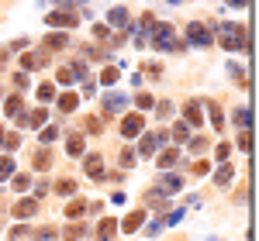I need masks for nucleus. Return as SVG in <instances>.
<instances>
[{"label":"nucleus","instance_id":"nucleus-1","mask_svg":"<svg viewBox=\"0 0 259 241\" xmlns=\"http://www.w3.org/2000/svg\"><path fill=\"white\" fill-rule=\"evenodd\" d=\"M221 48H228V52H249V35H245V24H235V21H228V24H221L218 35H214Z\"/></svg>","mask_w":259,"mask_h":241},{"label":"nucleus","instance_id":"nucleus-2","mask_svg":"<svg viewBox=\"0 0 259 241\" xmlns=\"http://www.w3.org/2000/svg\"><path fill=\"white\" fill-rule=\"evenodd\" d=\"M149 41H152V48L156 52H169V48H183L177 41V28L173 24H156V31L149 35Z\"/></svg>","mask_w":259,"mask_h":241},{"label":"nucleus","instance_id":"nucleus-3","mask_svg":"<svg viewBox=\"0 0 259 241\" xmlns=\"http://www.w3.org/2000/svg\"><path fill=\"white\" fill-rule=\"evenodd\" d=\"M139 138H142V141H139V148H135V155H142V159H152L159 145H169V131H159V135H145V131H142Z\"/></svg>","mask_w":259,"mask_h":241},{"label":"nucleus","instance_id":"nucleus-4","mask_svg":"<svg viewBox=\"0 0 259 241\" xmlns=\"http://www.w3.org/2000/svg\"><path fill=\"white\" fill-rule=\"evenodd\" d=\"M187 41L197 45V48H211V45H214V35L207 31L204 21H190V24H187Z\"/></svg>","mask_w":259,"mask_h":241},{"label":"nucleus","instance_id":"nucleus-5","mask_svg":"<svg viewBox=\"0 0 259 241\" xmlns=\"http://www.w3.org/2000/svg\"><path fill=\"white\" fill-rule=\"evenodd\" d=\"M45 24L49 28H76L80 24V11H49Z\"/></svg>","mask_w":259,"mask_h":241},{"label":"nucleus","instance_id":"nucleus-6","mask_svg":"<svg viewBox=\"0 0 259 241\" xmlns=\"http://www.w3.org/2000/svg\"><path fill=\"white\" fill-rule=\"evenodd\" d=\"M21 66H24V73H38V69H49L52 59H49L45 48H35V52H24L21 55Z\"/></svg>","mask_w":259,"mask_h":241},{"label":"nucleus","instance_id":"nucleus-7","mask_svg":"<svg viewBox=\"0 0 259 241\" xmlns=\"http://www.w3.org/2000/svg\"><path fill=\"white\" fill-rule=\"evenodd\" d=\"M118 131H121V138H139L145 131V114H124Z\"/></svg>","mask_w":259,"mask_h":241},{"label":"nucleus","instance_id":"nucleus-8","mask_svg":"<svg viewBox=\"0 0 259 241\" xmlns=\"http://www.w3.org/2000/svg\"><path fill=\"white\" fill-rule=\"evenodd\" d=\"M45 120H49V110H45V107H35V110H24V114L18 117V124H21V128H31V131H38Z\"/></svg>","mask_w":259,"mask_h":241},{"label":"nucleus","instance_id":"nucleus-9","mask_svg":"<svg viewBox=\"0 0 259 241\" xmlns=\"http://www.w3.org/2000/svg\"><path fill=\"white\" fill-rule=\"evenodd\" d=\"M183 124H190V128H200L204 124V107H200V100H190L183 103Z\"/></svg>","mask_w":259,"mask_h":241},{"label":"nucleus","instance_id":"nucleus-10","mask_svg":"<svg viewBox=\"0 0 259 241\" xmlns=\"http://www.w3.org/2000/svg\"><path fill=\"white\" fill-rule=\"evenodd\" d=\"M83 169H87L90 179H107V176H104V159H100V152H87V155H83Z\"/></svg>","mask_w":259,"mask_h":241},{"label":"nucleus","instance_id":"nucleus-11","mask_svg":"<svg viewBox=\"0 0 259 241\" xmlns=\"http://www.w3.org/2000/svg\"><path fill=\"white\" fill-rule=\"evenodd\" d=\"M124 107H128V93H114V90L104 93V114H107V117H111V114H121Z\"/></svg>","mask_w":259,"mask_h":241},{"label":"nucleus","instance_id":"nucleus-12","mask_svg":"<svg viewBox=\"0 0 259 241\" xmlns=\"http://www.w3.org/2000/svg\"><path fill=\"white\" fill-rule=\"evenodd\" d=\"M145 207H149V210H166V207H169V193H162L159 186H156V190H149V193H145Z\"/></svg>","mask_w":259,"mask_h":241},{"label":"nucleus","instance_id":"nucleus-13","mask_svg":"<svg viewBox=\"0 0 259 241\" xmlns=\"http://www.w3.org/2000/svg\"><path fill=\"white\" fill-rule=\"evenodd\" d=\"M56 107H59V114H73V110L80 107V97H76L73 90H66V93H56Z\"/></svg>","mask_w":259,"mask_h":241},{"label":"nucleus","instance_id":"nucleus-14","mask_svg":"<svg viewBox=\"0 0 259 241\" xmlns=\"http://www.w3.org/2000/svg\"><path fill=\"white\" fill-rule=\"evenodd\" d=\"M66 155H73V159H83V155H87V141H83L80 131L66 138Z\"/></svg>","mask_w":259,"mask_h":241},{"label":"nucleus","instance_id":"nucleus-15","mask_svg":"<svg viewBox=\"0 0 259 241\" xmlns=\"http://www.w3.org/2000/svg\"><path fill=\"white\" fill-rule=\"evenodd\" d=\"M142 224H145V210L139 207V210H132V214H128V217L121 221V231H124V234H135Z\"/></svg>","mask_w":259,"mask_h":241},{"label":"nucleus","instance_id":"nucleus-16","mask_svg":"<svg viewBox=\"0 0 259 241\" xmlns=\"http://www.w3.org/2000/svg\"><path fill=\"white\" fill-rule=\"evenodd\" d=\"M35 214H38V203L35 200H18L14 203V217H18V221H28V217H35Z\"/></svg>","mask_w":259,"mask_h":241},{"label":"nucleus","instance_id":"nucleus-17","mask_svg":"<svg viewBox=\"0 0 259 241\" xmlns=\"http://www.w3.org/2000/svg\"><path fill=\"white\" fill-rule=\"evenodd\" d=\"M4 114H7V117H14V120L24 114V100H21V93H14V97H7V100H4Z\"/></svg>","mask_w":259,"mask_h":241},{"label":"nucleus","instance_id":"nucleus-18","mask_svg":"<svg viewBox=\"0 0 259 241\" xmlns=\"http://www.w3.org/2000/svg\"><path fill=\"white\" fill-rule=\"evenodd\" d=\"M114 234H118V221L114 217H104L97 227V241H114Z\"/></svg>","mask_w":259,"mask_h":241},{"label":"nucleus","instance_id":"nucleus-19","mask_svg":"<svg viewBox=\"0 0 259 241\" xmlns=\"http://www.w3.org/2000/svg\"><path fill=\"white\" fill-rule=\"evenodd\" d=\"M200 107H204V110L211 114V124H214L218 131H225V114H221V107H218V103H214V100H200Z\"/></svg>","mask_w":259,"mask_h":241},{"label":"nucleus","instance_id":"nucleus-20","mask_svg":"<svg viewBox=\"0 0 259 241\" xmlns=\"http://www.w3.org/2000/svg\"><path fill=\"white\" fill-rule=\"evenodd\" d=\"M180 186H183V179H180L177 172H162V176H159V190H162V193H177Z\"/></svg>","mask_w":259,"mask_h":241},{"label":"nucleus","instance_id":"nucleus-21","mask_svg":"<svg viewBox=\"0 0 259 241\" xmlns=\"http://www.w3.org/2000/svg\"><path fill=\"white\" fill-rule=\"evenodd\" d=\"M232 179H235V165H228V162H221V169L214 172V186H221V190H225V186H228Z\"/></svg>","mask_w":259,"mask_h":241},{"label":"nucleus","instance_id":"nucleus-22","mask_svg":"<svg viewBox=\"0 0 259 241\" xmlns=\"http://www.w3.org/2000/svg\"><path fill=\"white\" fill-rule=\"evenodd\" d=\"M107 24H114V28H128V11H124V7H111V11H107Z\"/></svg>","mask_w":259,"mask_h":241},{"label":"nucleus","instance_id":"nucleus-23","mask_svg":"<svg viewBox=\"0 0 259 241\" xmlns=\"http://www.w3.org/2000/svg\"><path fill=\"white\" fill-rule=\"evenodd\" d=\"M31 165H35L38 172H45V169H52V152H49V148H38V152L31 155Z\"/></svg>","mask_w":259,"mask_h":241},{"label":"nucleus","instance_id":"nucleus-24","mask_svg":"<svg viewBox=\"0 0 259 241\" xmlns=\"http://www.w3.org/2000/svg\"><path fill=\"white\" fill-rule=\"evenodd\" d=\"M169 138L173 141H190V124H183V120H173V128H169Z\"/></svg>","mask_w":259,"mask_h":241},{"label":"nucleus","instance_id":"nucleus-25","mask_svg":"<svg viewBox=\"0 0 259 241\" xmlns=\"http://www.w3.org/2000/svg\"><path fill=\"white\" fill-rule=\"evenodd\" d=\"M69 45V35H62V31H52L49 38H45V52H56V48H66Z\"/></svg>","mask_w":259,"mask_h":241},{"label":"nucleus","instance_id":"nucleus-26","mask_svg":"<svg viewBox=\"0 0 259 241\" xmlns=\"http://www.w3.org/2000/svg\"><path fill=\"white\" fill-rule=\"evenodd\" d=\"M87 207H90L87 200H69V203H66V217H69V221H76V217L87 214Z\"/></svg>","mask_w":259,"mask_h":241},{"label":"nucleus","instance_id":"nucleus-27","mask_svg":"<svg viewBox=\"0 0 259 241\" xmlns=\"http://www.w3.org/2000/svg\"><path fill=\"white\" fill-rule=\"evenodd\" d=\"M187 145H190V152H194V155H204V152H207V145H211V138H207V135H190Z\"/></svg>","mask_w":259,"mask_h":241},{"label":"nucleus","instance_id":"nucleus-28","mask_svg":"<svg viewBox=\"0 0 259 241\" xmlns=\"http://www.w3.org/2000/svg\"><path fill=\"white\" fill-rule=\"evenodd\" d=\"M56 138H59V124H49V128H41V131H38L41 148H49V145H52Z\"/></svg>","mask_w":259,"mask_h":241},{"label":"nucleus","instance_id":"nucleus-29","mask_svg":"<svg viewBox=\"0 0 259 241\" xmlns=\"http://www.w3.org/2000/svg\"><path fill=\"white\" fill-rule=\"evenodd\" d=\"M62 238H66V241L87 238V224H69V227H62Z\"/></svg>","mask_w":259,"mask_h":241},{"label":"nucleus","instance_id":"nucleus-30","mask_svg":"<svg viewBox=\"0 0 259 241\" xmlns=\"http://www.w3.org/2000/svg\"><path fill=\"white\" fill-rule=\"evenodd\" d=\"M156 162H159V169H169V165H177V162H180L177 148H162V152H159V159H156Z\"/></svg>","mask_w":259,"mask_h":241},{"label":"nucleus","instance_id":"nucleus-31","mask_svg":"<svg viewBox=\"0 0 259 241\" xmlns=\"http://www.w3.org/2000/svg\"><path fill=\"white\" fill-rule=\"evenodd\" d=\"M152 110H156V117H162V120H169L173 114H177V107H173L169 100H156V107H152Z\"/></svg>","mask_w":259,"mask_h":241},{"label":"nucleus","instance_id":"nucleus-32","mask_svg":"<svg viewBox=\"0 0 259 241\" xmlns=\"http://www.w3.org/2000/svg\"><path fill=\"white\" fill-rule=\"evenodd\" d=\"M135 103H139V110H152V107H156V97L145 93V90H139V93H135Z\"/></svg>","mask_w":259,"mask_h":241},{"label":"nucleus","instance_id":"nucleus-33","mask_svg":"<svg viewBox=\"0 0 259 241\" xmlns=\"http://www.w3.org/2000/svg\"><path fill=\"white\" fill-rule=\"evenodd\" d=\"M38 100L41 103L56 100V83H38Z\"/></svg>","mask_w":259,"mask_h":241},{"label":"nucleus","instance_id":"nucleus-34","mask_svg":"<svg viewBox=\"0 0 259 241\" xmlns=\"http://www.w3.org/2000/svg\"><path fill=\"white\" fill-rule=\"evenodd\" d=\"M11 241H24L31 238V224H18V227H11V234H7Z\"/></svg>","mask_w":259,"mask_h":241},{"label":"nucleus","instance_id":"nucleus-35","mask_svg":"<svg viewBox=\"0 0 259 241\" xmlns=\"http://www.w3.org/2000/svg\"><path fill=\"white\" fill-rule=\"evenodd\" d=\"M56 193H59V197H73V193H76V179H59L56 183Z\"/></svg>","mask_w":259,"mask_h":241},{"label":"nucleus","instance_id":"nucleus-36","mask_svg":"<svg viewBox=\"0 0 259 241\" xmlns=\"http://www.w3.org/2000/svg\"><path fill=\"white\" fill-rule=\"evenodd\" d=\"M14 169H18L14 159H11V155H4V159H0V179H11V176H14Z\"/></svg>","mask_w":259,"mask_h":241},{"label":"nucleus","instance_id":"nucleus-37","mask_svg":"<svg viewBox=\"0 0 259 241\" xmlns=\"http://www.w3.org/2000/svg\"><path fill=\"white\" fill-rule=\"evenodd\" d=\"M80 52H83V59H107V52L97 48V45H83Z\"/></svg>","mask_w":259,"mask_h":241},{"label":"nucleus","instance_id":"nucleus-38","mask_svg":"<svg viewBox=\"0 0 259 241\" xmlns=\"http://www.w3.org/2000/svg\"><path fill=\"white\" fill-rule=\"evenodd\" d=\"M118 162H121V169H132V165H135V148H121Z\"/></svg>","mask_w":259,"mask_h":241},{"label":"nucleus","instance_id":"nucleus-39","mask_svg":"<svg viewBox=\"0 0 259 241\" xmlns=\"http://www.w3.org/2000/svg\"><path fill=\"white\" fill-rule=\"evenodd\" d=\"M69 73H73V80H83V83L90 80V76H87V62H83V59L73 62V69H69Z\"/></svg>","mask_w":259,"mask_h":241},{"label":"nucleus","instance_id":"nucleus-40","mask_svg":"<svg viewBox=\"0 0 259 241\" xmlns=\"http://www.w3.org/2000/svg\"><path fill=\"white\" fill-rule=\"evenodd\" d=\"M4 148H7V152H18V148H21V135H18V131L4 135Z\"/></svg>","mask_w":259,"mask_h":241},{"label":"nucleus","instance_id":"nucleus-41","mask_svg":"<svg viewBox=\"0 0 259 241\" xmlns=\"http://www.w3.org/2000/svg\"><path fill=\"white\" fill-rule=\"evenodd\" d=\"M235 124H239L242 131H249V124H252V117H249V110H245V107H239V110H235Z\"/></svg>","mask_w":259,"mask_h":241},{"label":"nucleus","instance_id":"nucleus-42","mask_svg":"<svg viewBox=\"0 0 259 241\" xmlns=\"http://www.w3.org/2000/svg\"><path fill=\"white\" fill-rule=\"evenodd\" d=\"M118 80H121L118 69H104V73H100V83H104V86H114Z\"/></svg>","mask_w":259,"mask_h":241},{"label":"nucleus","instance_id":"nucleus-43","mask_svg":"<svg viewBox=\"0 0 259 241\" xmlns=\"http://www.w3.org/2000/svg\"><path fill=\"white\" fill-rule=\"evenodd\" d=\"M228 73H232V80H235V83H239V86H242V90H249V80H245V73H242V69H239V66H228Z\"/></svg>","mask_w":259,"mask_h":241},{"label":"nucleus","instance_id":"nucleus-44","mask_svg":"<svg viewBox=\"0 0 259 241\" xmlns=\"http://www.w3.org/2000/svg\"><path fill=\"white\" fill-rule=\"evenodd\" d=\"M59 231L56 227H38V231H31V238H38V241H49V238H56Z\"/></svg>","mask_w":259,"mask_h":241},{"label":"nucleus","instance_id":"nucleus-45","mask_svg":"<svg viewBox=\"0 0 259 241\" xmlns=\"http://www.w3.org/2000/svg\"><path fill=\"white\" fill-rule=\"evenodd\" d=\"M228 155H232V145H228V141H221L218 148H214V159H218V162H228Z\"/></svg>","mask_w":259,"mask_h":241},{"label":"nucleus","instance_id":"nucleus-46","mask_svg":"<svg viewBox=\"0 0 259 241\" xmlns=\"http://www.w3.org/2000/svg\"><path fill=\"white\" fill-rule=\"evenodd\" d=\"M190 172H194V176H207V172H211V162H207V159H197Z\"/></svg>","mask_w":259,"mask_h":241},{"label":"nucleus","instance_id":"nucleus-47","mask_svg":"<svg viewBox=\"0 0 259 241\" xmlns=\"http://www.w3.org/2000/svg\"><path fill=\"white\" fill-rule=\"evenodd\" d=\"M94 38L97 41H111V28H107V24H94Z\"/></svg>","mask_w":259,"mask_h":241},{"label":"nucleus","instance_id":"nucleus-48","mask_svg":"<svg viewBox=\"0 0 259 241\" xmlns=\"http://www.w3.org/2000/svg\"><path fill=\"white\" fill-rule=\"evenodd\" d=\"M14 190H18V193L31 190V176H24V172H21V176H14Z\"/></svg>","mask_w":259,"mask_h":241},{"label":"nucleus","instance_id":"nucleus-49","mask_svg":"<svg viewBox=\"0 0 259 241\" xmlns=\"http://www.w3.org/2000/svg\"><path fill=\"white\" fill-rule=\"evenodd\" d=\"M56 80H59L62 86H69V83H73V73H69L66 66H59V69H56Z\"/></svg>","mask_w":259,"mask_h":241},{"label":"nucleus","instance_id":"nucleus-50","mask_svg":"<svg viewBox=\"0 0 259 241\" xmlns=\"http://www.w3.org/2000/svg\"><path fill=\"white\" fill-rule=\"evenodd\" d=\"M87 131H90V135H100V131H104V120L100 117H87Z\"/></svg>","mask_w":259,"mask_h":241},{"label":"nucleus","instance_id":"nucleus-51","mask_svg":"<svg viewBox=\"0 0 259 241\" xmlns=\"http://www.w3.org/2000/svg\"><path fill=\"white\" fill-rule=\"evenodd\" d=\"M239 148H242V152H252V135H249V131H242V135H239Z\"/></svg>","mask_w":259,"mask_h":241},{"label":"nucleus","instance_id":"nucleus-52","mask_svg":"<svg viewBox=\"0 0 259 241\" xmlns=\"http://www.w3.org/2000/svg\"><path fill=\"white\" fill-rule=\"evenodd\" d=\"M162 227H166V224H162V217H159V221H152L149 227H145V234H149V238H156V234H159Z\"/></svg>","mask_w":259,"mask_h":241},{"label":"nucleus","instance_id":"nucleus-53","mask_svg":"<svg viewBox=\"0 0 259 241\" xmlns=\"http://www.w3.org/2000/svg\"><path fill=\"white\" fill-rule=\"evenodd\" d=\"M14 86H18V90H28V73H18V76H14Z\"/></svg>","mask_w":259,"mask_h":241},{"label":"nucleus","instance_id":"nucleus-54","mask_svg":"<svg viewBox=\"0 0 259 241\" xmlns=\"http://www.w3.org/2000/svg\"><path fill=\"white\" fill-rule=\"evenodd\" d=\"M83 93H87V97H94V93H97V83L87 80V83H83Z\"/></svg>","mask_w":259,"mask_h":241},{"label":"nucleus","instance_id":"nucleus-55","mask_svg":"<svg viewBox=\"0 0 259 241\" xmlns=\"http://www.w3.org/2000/svg\"><path fill=\"white\" fill-rule=\"evenodd\" d=\"M145 73H152V76H159V73H162V66H159V62H149V66H145Z\"/></svg>","mask_w":259,"mask_h":241},{"label":"nucleus","instance_id":"nucleus-56","mask_svg":"<svg viewBox=\"0 0 259 241\" xmlns=\"http://www.w3.org/2000/svg\"><path fill=\"white\" fill-rule=\"evenodd\" d=\"M228 7H249V0H225Z\"/></svg>","mask_w":259,"mask_h":241},{"label":"nucleus","instance_id":"nucleus-57","mask_svg":"<svg viewBox=\"0 0 259 241\" xmlns=\"http://www.w3.org/2000/svg\"><path fill=\"white\" fill-rule=\"evenodd\" d=\"M7 59H11V52H7V48H0V66H4Z\"/></svg>","mask_w":259,"mask_h":241},{"label":"nucleus","instance_id":"nucleus-58","mask_svg":"<svg viewBox=\"0 0 259 241\" xmlns=\"http://www.w3.org/2000/svg\"><path fill=\"white\" fill-rule=\"evenodd\" d=\"M0 148H4V124H0Z\"/></svg>","mask_w":259,"mask_h":241},{"label":"nucleus","instance_id":"nucleus-59","mask_svg":"<svg viewBox=\"0 0 259 241\" xmlns=\"http://www.w3.org/2000/svg\"><path fill=\"white\" fill-rule=\"evenodd\" d=\"M169 4H187V0H169Z\"/></svg>","mask_w":259,"mask_h":241},{"label":"nucleus","instance_id":"nucleus-60","mask_svg":"<svg viewBox=\"0 0 259 241\" xmlns=\"http://www.w3.org/2000/svg\"><path fill=\"white\" fill-rule=\"evenodd\" d=\"M0 93H4V90H0Z\"/></svg>","mask_w":259,"mask_h":241}]
</instances>
